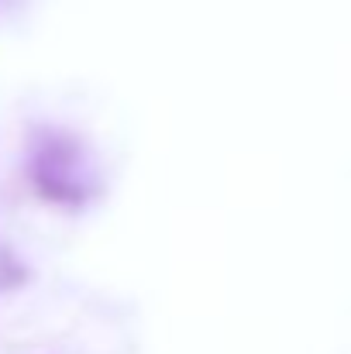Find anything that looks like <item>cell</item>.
Returning <instances> with one entry per match:
<instances>
[{
  "instance_id": "obj_1",
  "label": "cell",
  "mask_w": 351,
  "mask_h": 354,
  "mask_svg": "<svg viewBox=\"0 0 351 354\" xmlns=\"http://www.w3.org/2000/svg\"><path fill=\"white\" fill-rule=\"evenodd\" d=\"M24 176L38 200L80 210L100 193V169L90 145L55 124H35L24 141Z\"/></svg>"
},
{
  "instance_id": "obj_2",
  "label": "cell",
  "mask_w": 351,
  "mask_h": 354,
  "mask_svg": "<svg viewBox=\"0 0 351 354\" xmlns=\"http://www.w3.org/2000/svg\"><path fill=\"white\" fill-rule=\"evenodd\" d=\"M28 282H31V268L10 248L0 244V292H14V289H21Z\"/></svg>"
},
{
  "instance_id": "obj_3",
  "label": "cell",
  "mask_w": 351,
  "mask_h": 354,
  "mask_svg": "<svg viewBox=\"0 0 351 354\" xmlns=\"http://www.w3.org/2000/svg\"><path fill=\"white\" fill-rule=\"evenodd\" d=\"M0 3H3V0H0Z\"/></svg>"
}]
</instances>
